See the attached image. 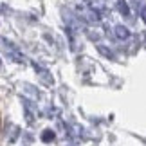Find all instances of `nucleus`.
<instances>
[{"label": "nucleus", "instance_id": "obj_3", "mask_svg": "<svg viewBox=\"0 0 146 146\" xmlns=\"http://www.w3.org/2000/svg\"><path fill=\"white\" fill-rule=\"evenodd\" d=\"M115 36L119 38V40H126V38H130V31H128V27H125V25H117L115 27Z\"/></svg>", "mask_w": 146, "mask_h": 146}, {"label": "nucleus", "instance_id": "obj_7", "mask_svg": "<svg viewBox=\"0 0 146 146\" xmlns=\"http://www.w3.org/2000/svg\"><path fill=\"white\" fill-rule=\"evenodd\" d=\"M141 16H143V20L146 22V5H143V9H141Z\"/></svg>", "mask_w": 146, "mask_h": 146}, {"label": "nucleus", "instance_id": "obj_2", "mask_svg": "<svg viewBox=\"0 0 146 146\" xmlns=\"http://www.w3.org/2000/svg\"><path fill=\"white\" fill-rule=\"evenodd\" d=\"M35 69H36L38 74L42 76V80L45 81V85H50V83H52V80H50V74H49V72H47L45 69H43V67H40L38 63H35Z\"/></svg>", "mask_w": 146, "mask_h": 146}, {"label": "nucleus", "instance_id": "obj_6", "mask_svg": "<svg viewBox=\"0 0 146 146\" xmlns=\"http://www.w3.org/2000/svg\"><path fill=\"white\" fill-rule=\"evenodd\" d=\"M99 52H101V54H105L106 58H114V54L108 52V50H106V47H99Z\"/></svg>", "mask_w": 146, "mask_h": 146}, {"label": "nucleus", "instance_id": "obj_5", "mask_svg": "<svg viewBox=\"0 0 146 146\" xmlns=\"http://www.w3.org/2000/svg\"><path fill=\"white\" fill-rule=\"evenodd\" d=\"M42 141H43V143L54 141V132H52V130H43V133H42Z\"/></svg>", "mask_w": 146, "mask_h": 146}, {"label": "nucleus", "instance_id": "obj_4", "mask_svg": "<svg viewBox=\"0 0 146 146\" xmlns=\"http://www.w3.org/2000/svg\"><path fill=\"white\" fill-rule=\"evenodd\" d=\"M117 7H119V11H121L125 16L130 15V7H128V4L125 2V0H117Z\"/></svg>", "mask_w": 146, "mask_h": 146}, {"label": "nucleus", "instance_id": "obj_1", "mask_svg": "<svg viewBox=\"0 0 146 146\" xmlns=\"http://www.w3.org/2000/svg\"><path fill=\"white\" fill-rule=\"evenodd\" d=\"M2 45L7 47V49H5V54H7L9 60H13L15 63H24V56L20 54L18 47H16L13 42H9V40H5V38H2Z\"/></svg>", "mask_w": 146, "mask_h": 146}]
</instances>
